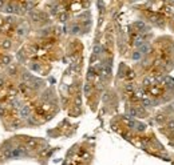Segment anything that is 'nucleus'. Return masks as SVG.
Here are the masks:
<instances>
[{"label":"nucleus","instance_id":"1","mask_svg":"<svg viewBox=\"0 0 174 165\" xmlns=\"http://www.w3.org/2000/svg\"><path fill=\"white\" fill-rule=\"evenodd\" d=\"M135 27H137V28H139L141 31H143V29H145V24H143L142 21H138V23H135Z\"/></svg>","mask_w":174,"mask_h":165},{"label":"nucleus","instance_id":"3","mask_svg":"<svg viewBox=\"0 0 174 165\" xmlns=\"http://www.w3.org/2000/svg\"><path fill=\"white\" fill-rule=\"evenodd\" d=\"M139 57H141V52H135V53L133 55V59L134 60H138Z\"/></svg>","mask_w":174,"mask_h":165},{"label":"nucleus","instance_id":"6","mask_svg":"<svg viewBox=\"0 0 174 165\" xmlns=\"http://www.w3.org/2000/svg\"><path fill=\"white\" fill-rule=\"evenodd\" d=\"M88 91H90V85H86V87H84V92L87 93Z\"/></svg>","mask_w":174,"mask_h":165},{"label":"nucleus","instance_id":"5","mask_svg":"<svg viewBox=\"0 0 174 165\" xmlns=\"http://www.w3.org/2000/svg\"><path fill=\"white\" fill-rule=\"evenodd\" d=\"M143 104H145V105H149V104H150V100L149 99H143Z\"/></svg>","mask_w":174,"mask_h":165},{"label":"nucleus","instance_id":"2","mask_svg":"<svg viewBox=\"0 0 174 165\" xmlns=\"http://www.w3.org/2000/svg\"><path fill=\"white\" fill-rule=\"evenodd\" d=\"M167 128L170 129V131H174V120H171V121L167 122Z\"/></svg>","mask_w":174,"mask_h":165},{"label":"nucleus","instance_id":"4","mask_svg":"<svg viewBox=\"0 0 174 165\" xmlns=\"http://www.w3.org/2000/svg\"><path fill=\"white\" fill-rule=\"evenodd\" d=\"M146 51H149V45H143L141 48V53H146Z\"/></svg>","mask_w":174,"mask_h":165}]
</instances>
